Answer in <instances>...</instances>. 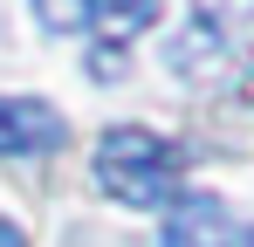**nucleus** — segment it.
<instances>
[{
    "label": "nucleus",
    "instance_id": "8",
    "mask_svg": "<svg viewBox=\"0 0 254 247\" xmlns=\"http://www.w3.org/2000/svg\"><path fill=\"white\" fill-rule=\"evenodd\" d=\"M248 247H254V241H248Z\"/></svg>",
    "mask_w": 254,
    "mask_h": 247
},
{
    "label": "nucleus",
    "instance_id": "4",
    "mask_svg": "<svg viewBox=\"0 0 254 247\" xmlns=\"http://www.w3.org/2000/svg\"><path fill=\"white\" fill-rule=\"evenodd\" d=\"M158 21V0H89V28H110V35H137Z\"/></svg>",
    "mask_w": 254,
    "mask_h": 247
},
{
    "label": "nucleus",
    "instance_id": "3",
    "mask_svg": "<svg viewBox=\"0 0 254 247\" xmlns=\"http://www.w3.org/2000/svg\"><path fill=\"white\" fill-rule=\"evenodd\" d=\"M158 247H234V213H227V199H213V192H179L172 213H165Z\"/></svg>",
    "mask_w": 254,
    "mask_h": 247
},
{
    "label": "nucleus",
    "instance_id": "5",
    "mask_svg": "<svg viewBox=\"0 0 254 247\" xmlns=\"http://www.w3.org/2000/svg\"><path fill=\"white\" fill-rule=\"evenodd\" d=\"M35 14H42L48 35H76V28H89V0H35Z\"/></svg>",
    "mask_w": 254,
    "mask_h": 247
},
{
    "label": "nucleus",
    "instance_id": "2",
    "mask_svg": "<svg viewBox=\"0 0 254 247\" xmlns=\"http://www.w3.org/2000/svg\"><path fill=\"white\" fill-rule=\"evenodd\" d=\"M69 130L62 110L42 96H0V158H28V151H55Z\"/></svg>",
    "mask_w": 254,
    "mask_h": 247
},
{
    "label": "nucleus",
    "instance_id": "1",
    "mask_svg": "<svg viewBox=\"0 0 254 247\" xmlns=\"http://www.w3.org/2000/svg\"><path fill=\"white\" fill-rule=\"evenodd\" d=\"M89 172L117 206H172L179 172H186V144H172L165 130H144V124H110L96 137Z\"/></svg>",
    "mask_w": 254,
    "mask_h": 247
},
{
    "label": "nucleus",
    "instance_id": "6",
    "mask_svg": "<svg viewBox=\"0 0 254 247\" xmlns=\"http://www.w3.org/2000/svg\"><path fill=\"white\" fill-rule=\"evenodd\" d=\"M199 7V21H213V28H234V21H254V0H192Z\"/></svg>",
    "mask_w": 254,
    "mask_h": 247
},
{
    "label": "nucleus",
    "instance_id": "7",
    "mask_svg": "<svg viewBox=\"0 0 254 247\" xmlns=\"http://www.w3.org/2000/svg\"><path fill=\"white\" fill-rule=\"evenodd\" d=\"M0 247H28V234H21L14 220H0Z\"/></svg>",
    "mask_w": 254,
    "mask_h": 247
}]
</instances>
